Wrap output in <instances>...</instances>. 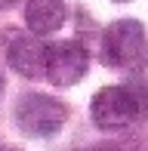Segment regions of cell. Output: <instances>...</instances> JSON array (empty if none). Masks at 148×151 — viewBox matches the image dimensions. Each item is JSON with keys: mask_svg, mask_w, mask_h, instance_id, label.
Here are the masks:
<instances>
[{"mask_svg": "<svg viewBox=\"0 0 148 151\" xmlns=\"http://www.w3.org/2000/svg\"><path fill=\"white\" fill-rule=\"evenodd\" d=\"M90 117L99 129H124L148 117V83L133 80L124 86H105L93 96Z\"/></svg>", "mask_w": 148, "mask_h": 151, "instance_id": "cell-1", "label": "cell"}, {"mask_svg": "<svg viewBox=\"0 0 148 151\" xmlns=\"http://www.w3.org/2000/svg\"><path fill=\"white\" fill-rule=\"evenodd\" d=\"M99 52L108 68H120V71H145L148 68V34L142 22L136 19H117L102 31L99 40Z\"/></svg>", "mask_w": 148, "mask_h": 151, "instance_id": "cell-2", "label": "cell"}, {"mask_svg": "<svg viewBox=\"0 0 148 151\" xmlns=\"http://www.w3.org/2000/svg\"><path fill=\"white\" fill-rule=\"evenodd\" d=\"M68 120V105L52 96L43 93H28L16 102V123L22 133L34 136V139H46L56 136Z\"/></svg>", "mask_w": 148, "mask_h": 151, "instance_id": "cell-3", "label": "cell"}, {"mask_svg": "<svg viewBox=\"0 0 148 151\" xmlns=\"http://www.w3.org/2000/svg\"><path fill=\"white\" fill-rule=\"evenodd\" d=\"M86 68H90V56L83 43L59 40L46 46V80L52 86H74L77 80H83Z\"/></svg>", "mask_w": 148, "mask_h": 151, "instance_id": "cell-4", "label": "cell"}, {"mask_svg": "<svg viewBox=\"0 0 148 151\" xmlns=\"http://www.w3.org/2000/svg\"><path fill=\"white\" fill-rule=\"evenodd\" d=\"M6 62L12 65V71H19L22 77H46V43H40L37 34H19L6 46Z\"/></svg>", "mask_w": 148, "mask_h": 151, "instance_id": "cell-5", "label": "cell"}, {"mask_svg": "<svg viewBox=\"0 0 148 151\" xmlns=\"http://www.w3.org/2000/svg\"><path fill=\"white\" fill-rule=\"evenodd\" d=\"M25 25L37 37L56 34L65 25V0H25Z\"/></svg>", "mask_w": 148, "mask_h": 151, "instance_id": "cell-6", "label": "cell"}, {"mask_svg": "<svg viewBox=\"0 0 148 151\" xmlns=\"http://www.w3.org/2000/svg\"><path fill=\"white\" fill-rule=\"evenodd\" d=\"M90 151H133V148H124V145H99V148H90Z\"/></svg>", "mask_w": 148, "mask_h": 151, "instance_id": "cell-7", "label": "cell"}, {"mask_svg": "<svg viewBox=\"0 0 148 151\" xmlns=\"http://www.w3.org/2000/svg\"><path fill=\"white\" fill-rule=\"evenodd\" d=\"M0 151H22V148H12V145H0Z\"/></svg>", "mask_w": 148, "mask_h": 151, "instance_id": "cell-8", "label": "cell"}, {"mask_svg": "<svg viewBox=\"0 0 148 151\" xmlns=\"http://www.w3.org/2000/svg\"><path fill=\"white\" fill-rule=\"evenodd\" d=\"M12 3V0H0V9H3V6H9Z\"/></svg>", "mask_w": 148, "mask_h": 151, "instance_id": "cell-9", "label": "cell"}, {"mask_svg": "<svg viewBox=\"0 0 148 151\" xmlns=\"http://www.w3.org/2000/svg\"><path fill=\"white\" fill-rule=\"evenodd\" d=\"M0 93H3V77H0Z\"/></svg>", "mask_w": 148, "mask_h": 151, "instance_id": "cell-10", "label": "cell"}, {"mask_svg": "<svg viewBox=\"0 0 148 151\" xmlns=\"http://www.w3.org/2000/svg\"><path fill=\"white\" fill-rule=\"evenodd\" d=\"M117 3H126V0H117Z\"/></svg>", "mask_w": 148, "mask_h": 151, "instance_id": "cell-11", "label": "cell"}]
</instances>
